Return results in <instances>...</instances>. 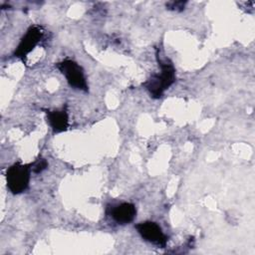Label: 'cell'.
Returning a JSON list of instances; mask_svg holds the SVG:
<instances>
[{"label":"cell","mask_w":255,"mask_h":255,"mask_svg":"<svg viewBox=\"0 0 255 255\" xmlns=\"http://www.w3.org/2000/svg\"><path fill=\"white\" fill-rule=\"evenodd\" d=\"M59 71L65 76L68 84L77 90L88 92V84L82 67L73 60L65 59L56 64Z\"/></svg>","instance_id":"3"},{"label":"cell","mask_w":255,"mask_h":255,"mask_svg":"<svg viewBox=\"0 0 255 255\" xmlns=\"http://www.w3.org/2000/svg\"><path fill=\"white\" fill-rule=\"evenodd\" d=\"M48 123L53 129V132L59 133L66 131L69 128V116L67 111V105L60 110H45Z\"/></svg>","instance_id":"7"},{"label":"cell","mask_w":255,"mask_h":255,"mask_svg":"<svg viewBox=\"0 0 255 255\" xmlns=\"http://www.w3.org/2000/svg\"><path fill=\"white\" fill-rule=\"evenodd\" d=\"M32 163L15 162L6 170L7 187L13 194L24 192L30 182Z\"/></svg>","instance_id":"2"},{"label":"cell","mask_w":255,"mask_h":255,"mask_svg":"<svg viewBox=\"0 0 255 255\" xmlns=\"http://www.w3.org/2000/svg\"><path fill=\"white\" fill-rule=\"evenodd\" d=\"M32 163V171L34 173H40L43 170H45L48 167V162L45 158L39 157L35 161L31 162Z\"/></svg>","instance_id":"8"},{"label":"cell","mask_w":255,"mask_h":255,"mask_svg":"<svg viewBox=\"0 0 255 255\" xmlns=\"http://www.w3.org/2000/svg\"><path fill=\"white\" fill-rule=\"evenodd\" d=\"M160 72L153 74L143 84L144 88L148 91L150 97L159 99L162 97L165 90H167L175 82V69L168 59L161 60L156 55Z\"/></svg>","instance_id":"1"},{"label":"cell","mask_w":255,"mask_h":255,"mask_svg":"<svg viewBox=\"0 0 255 255\" xmlns=\"http://www.w3.org/2000/svg\"><path fill=\"white\" fill-rule=\"evenodd\" d=\"M107 214L110 215L118 224L126 225L133 221L136 216V208L134 204L123 202L107 208Z\"/></svg>","instance_id":"6"},{"label":"cell","mask_w":255,"mask_h":255,"mask_svg":"<svg viewBox=\"0 0 255 255\" xmlns=\"http://www.w3.org/2000/svg\"><path fill=\"white\" fill-rule=\"evenodd\" d=\"M43 37V31L39 26H31L26 31L25 35L20 40L16 50L14 51V56L19 59H24L27 55L34 50V48L39 44Z\"/></svg>","instance_id":"5"},{"label":"cell","mask_w":255,"mask_h":255,"mask_svg":"<svg viewBox=\"0 0 255 255\" xmlns=\"http://www.w3.org/2000/svg\"><path fill=\"white\" fill-rule=\"evenodd\" d=\"M138 234L147 242H150L161 248L165 247L167 242L166 235L162 232L161 227L153 221H143L134 225Z\"/></svg>","instance_id":"4"}]
</instances>
